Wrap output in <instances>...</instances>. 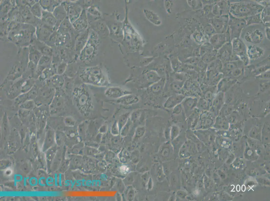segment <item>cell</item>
Masks as SVG:
<instances>
[{"label": "cell", "mask_w": 270, "mask_h": 201, "mask_svg": "<svg viewBox=\"0 0 270 201\" xmlns=\"http://www.w3.org/2000/svg\"><path fill=\"white\" fill-rule=\"evenodd\" d=\"M185 97L183 95H172L169 97L166 101L164 106L166 108H174L177 105L181 104L185 99Z\"/></svg>", "instance_id": "6da1fadb"}, {"label": "cell", "mask_w": 270, "mask_h": 201, "mask_svg": "<svg viewBox=\"0 0 270 201\" xmlns=\"http://www.w3.org/2000/svg\"><path fill=\"white\" fill-rule=\"evenodd\" d=\"M242 191L243 192H244L245 190H246V187H245V186L244 185H242Z\"/></svg>", "instance_id": "8992f818"}, {"label": "cell", "mask_w": 270, "mask_h": 201, "mask_svg": "<svg viewBox=\"0 0 270 201\" xmlns=\"http://www.w3.org/2000/svg\"><path fill=\"white\" fill-rule=\"evenodd\" d=\"M196 102V101L192 98H187L184 101V104L182 105L186 113H189V111L192 110L195 105Z\"/></svg>", "instance_id": "7a4b0ae2"}, {"label": "cell", "mask_w": 270, "mask_h": 201, "mask_svg": "<svg viewBox=\"0 0 270 201\" xmlns=\"http://www.w3.org/2000/svg\"><path fill=\"white\" fill-rule=\"evenodd\" d=\"M236 189L237 191L239 192L240 190V186L238 185H237L236 187Z\"/></svg>", "instance_id": "5b68a950"}, {"label": "cell", "mask_w": 270, "mask_h": 201, "mask_svg": "<svg viewBox=\"0 0 270 201\" xmlns=\"http://www.w3.org/2000/svg\"><path fill=\"white\" fill-rule=\"evenodd\" d=\"M165 84V81L160 80L158 82L151 85V90L154 93L160 92L164 88Z\"/></svg>", "instance_id": "3957f363"}, {"label": "cell", "mask_w": 270, "mask_h": 201, "mask_svg": "<svg viewBox=\"0 0 270 201\" xmlns=\"http://www.w3.org/2000/svg\"><path fill=\"white\" fill-rule=\"evenodd\" d=\"M173 113L175 115H179L181 112L183 110V105L180 104L175 106L173 108Z\"/></svg>", "instance_id": "277c9868"}]
</instances>
